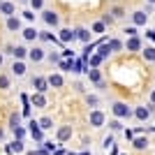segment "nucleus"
Returning <instances> with one entry per match:
<instances>
[{
  "instance_id": "obj_1",
  "label": "nucleus",
  "mask_w": 155,
  "mask_h": 155,
  "mask_svg": "<svg viewBox=\"0 0 155 155\" xmlns=\"http://www.w3.org/2000/svg\"><path fill=\"white\" fill-rule=\"evenodd\" d=\"M114 114H116V118H130L132 116V111H130V107L125 102H116L114 104Z\"/></svg>"
},
{
  "instance_id": "obj_2",
  "label": "nucleus",
  "mask_w": 155,
  "mask_h": 155,
  "mask_svg": "<svg viewBox=\"0 0 155 155\" xmlns=\"http://www.w3.org/2000/svg\"><path fill=\"white\" fill-rule=\"evenodd\" d=\"M146 21H148V12L139 9V12L132 14V23H134V26H146Z\"/></svg>"
},
{
  "instance_id": "obj_3",
  "label": "nucleus",
  "mask_w": 155,
  "mask_h": 155,
  "mask_svg": "<svg viewBox=\"0 0 155 155\" xmlns=\"http://www.w3.org/2000/svg\"><path fill=\"white\" fill-rule=\"evenodd\" d=\"M134 116L139 118V120H148V118H150V107H148V109H146V107H137Z\"/></svg>"
},
{
  "instance_id": "obj_4",
  "label": "nucleus",
  "mask_w": 155,
  "mask_h": 155,
  "mask_svg": "<svg viewBox=\"0 0 155 155\" xmlns=\"http://www.w3.org/2000/svg\"><path fill=\"white\" fill-rule=\"evenodd\" d=\"M102 123H104V114H102V111H93V114H91V125H93V127H100Z\"/></svg>"
},
{
  "instance_id": "obj_5",
  "label": "nucleus",
  "mask_w": 155,
  "mask_h": 155,
  "mask_svg": "<svg viewBox=\"0 0 155 155\" xmlns=\"http://www.w3.org/2000/svg\"><path fill=\"white\" fill-rule=\"evenodd\" d=\"M7 51L12 53V56H16V58H26V53H28V49L26 46H9Z\"/></svg>"
},
{
  "instance_id": "obj_6",
  "label": "nucleus",
  "mask_w": 155,
  "mask_h": 155,
  "mask_svg": "<svg viewBox=\"0 0 155 155\" xmlns=\"http://www.w3.org/2000/svg\"><path fill=\"white\" fill-rule=\"evenodd\" d=\"M32 84H35V88H37V93H44V91H49V88H46V86H49V81H46V79H42V77L32 79Z\"/></svg>"
},
{
  "instance_id": "obj_7",
  "label": "nucleus",
  "mask_w": 155,
  "mask_h": 155,
  "mask_svg": "<svg viewBox=\"0 0 155 155\" xmlns=\"http://www.w3.org/2000/svg\"><path fill=\"white\" fill-rule=\"evenodd\" d=\"M141 49V39L139 37H130L127 39V51H139Z\"/></svg>"
},
{
  "instance_id": "obj_8",
  "label": "nucleus",
  "mask_w": 155,
  "mask_h": 155,
  "mask_svg": "<svg viewBox=\"0 0 155 155\" xmlns=\"http://www.w3.org/2000/svg\"><path fill=\"white\" fill-rule=\"evenodd\" d=\"M30 104H32V107H44L46 100H44V95H42V93H35V95L30 97Z\"/></svg>"
},
{
  "instance_id": "obj_9",
  "label": "nucleus",
  "mask_w": 155,
  "mask_h": 155,
  "mask_svg": "<svg viewBox=\"0 0 155 155\" xmlns=\"http://www.w3.org/2000/svg\"><path fill=\"white\" fill-rule=\"evenodd\" d=\"M44 21L49 26H58V14L56 12H44Z\"/></svg>"
},
{
  "instance_id": "obj_10",
  "label": "nucleus",
  "mask_w": 155,
  "mask_h": 155,
  "mask_svg": "<svg viewBox=\"0 0 155 155\" xmlns=\"http://www.w3.org/2000/svg\"><path fill=\"white\" fill-rule=\"evenodd\" d=\"M37 125H39V123H35V120H32V123H30V134L35 137L37 141H42V130H39Z\"/></svg>"
},
{
  "instance_id": "obj_11",
  "label": "nucleus",
  "mask_w": 155,
  "mask_h": 155,
  "mask_svg": "<svg viewBox=\"0 0 155 155\" xmlns=\"http://www.w3.org/2000/svg\"><path fill=\"white\" fill-rule=\"evenodd\" d=\"M74 37H77V32L67 30V28H65V30H60V42H70V39H74Z\"/></svg>"
},
{
  "instance_id": "obj_12",
  "label": "nucleus",
  "mask_w": 155,
  "mask_h": 155,
  "mask_svg": "<svg viewBox=\"0 0 155 155\" xmlns=\"http://www.w3.org/2000/svg\"><path fill=\"white\" fill-rule=\"evenodd\" d=\"M143 58L148 60V63H153L155 60V46H146V49H143Z\"/></svg>"
},
{
  "instance_id": "obj_13",
  "label": "nucleus",
  "mask_w": 155,
  "mask_h": 155,
  "mask_svg": "<svg viewBox=\"0 0 155 155\" xmlns=\"http://www.w3.org/2000/svg\"><path fill=\"white\" fill-rule=\"evenodd\" d=\"M49 86L60 88V86H63V77H60V74H51V77H49Z\"/></svg>"
},
{
  "instance_id": "obj_14",
  "label": "nucleus",
  "mask_w": 155,
  "mask_h": 155,
  "mask_svg": "<svg viewBox=\"0 0 155 155\" xmlns=\"http://www.w3.org/2000/svg\"><path fill=\"white\" fill-rule=\"evenodd\" d=\"M146 146H148V139H146V137H137V139H134V148L143 150Z\"/></svg>"
},
{
  "instance_id": "obj_15",
  "label": "nucleus",
  "mask_w": 155,
  "mask_h": 155,
  "mask_svg": "<svg viewBox=\"0 0 155 155\" xmlns=\"http://www.w3.org/2000/svg\"><path fill=\"white\" fill-rule=\"evenodd\" d=\"M7 28H9V30H19V28H21V21L14 19V16H9V19H7Z\"/></svg>"
},
{
  "instance_id": "obj_16",
  "label": "nucleus",
  "mask_w": 155,
  "mask_h": 155,
  "mask_svg": "<svg viewBox=\"0 0 155 155\" xmlns=\"http://www.w3.org/2000/svg\"><path fill=\"white\" fill-rule=\"evenodd\" d=\"M9 153H21V150H23V143H21V139H16V141L14 143H9Z\"/></svg>"
},
{
  "instance_id": "obj_17",
  "label": "nucleus",
  "mask_w": 155,
  "mask_h": 155,
  "mask_svg": "<svg viewBox=\"0 0 155 155\" xmlns=\"http://www.w3.org/2000/svg\"><path fill=\"white\" fill-rule=\"evenodd\" d=\"M86 60H88V63H91V67H97V65H100V63H102V56H100V53H95V56H88V58H86Z\"/></svg>"
},
{
  "instance_id": "obj_18",
  "label": "nucleus",
  "mask_w": 155,
  "mask_h": 155,
  "mask_svg": "<svg viewBox=\"0 0 155 155\" xmlns=\"http://www.w3.org/2000/svg\"><path fill=\"white\" fill-rule=\"evenodd\" d=\"M14 74H16V77H23V74H26V65L23 63H14Z\"/></svg>"
},
{
  "instance_id": "obj_19",
  "label": "nucleus",
  "mask_w": 155,
  "mask_h": 155,
  "mask_svg": "<svg viewBox=\"0 0 155 155\" xmlns=\"http://www.w3.org/2000/svg\"><path fill=\"white\" fill-rule=\"evenodd\" d=\"M44 58V53H42V49H32L30 51V60H35V63H39V60Z\"/></svg>"
},
{
  "instance_id": "obj_20",
  "label": "nucleus",
  "mask_w": 155,
  "mask_h": 155,
  "mask_svg": "<svg viewBox=\"0 0 155 155\" xmlns=\"http://www.w3.org/2000/svg\"><path fill=\"white\" fill-rule=\"evenodd\" d=\"M60 70H65V72H72V70H74V63H72L70 58L60 60Z\"/></svg>"
},
{
  "instance_id": "obj_21",
  "label": "nucleus",
  "mask_w": 155,
  "mask_h": 155,
  "mask_svg": "<svg viewBox=\"0 0 155 155\" xmlns=\"http://www.w3.org/2000/svg\"><path fill=\"white\" fill-rule=\"evenodd\" d=\"M77 39H81V42H88V39H91L88 30H86V28H79V30H77Z\"/></svg>"
},
{
  "instance_id": "obj_22",
  "label": "nucleus",
  "mask_w": 155,
  "mask_h": 155,
  "mask_svg": "<svg viewBox=\"0 0 155 155\" xmlns=\"http://www.w3.org/2000/svg\"><path fill=\"white\" fill-rule=\"evenodd\" d=\"M23 37L26 39H35V37H39V32L35 30V28H26V30H23Z\"/></svg>"
},
{
  "instance_id": "obj_23",
  "label": "nucleus",
  "mask_w": 155,
  "mask_h": 155,
  "mask_svg": "<svg viewBox=\"0 0 155 155\" xmlns=\"http://www.w3.org/2000/svg\"><path fill=\"white\" fill-rule=\"evenodd\" d=\"M0 12H2V14H7V16H9V14H14V7L9 5V2H0Z\"/></svg>"
},
{
  "instance_id": "obj_24",
  "label": "nucleus",
  "mask_w": 155,
  "mask_h": 155,
  "mask_svg": "<svg viewBox=\"0 0 155 155\" xmlns=\"http://www.w3.org/2000/svg\"><path fill=\"white\" fill-rule=\"evenodd\" d=\"M88 79H91V81H95V84H100V79H102V77H100V72L93 67V70H88Z\"/></svg>"
},
{
  "instance_id": "obj_25",
  "label": "nucleus",
  "mask_w": 155,
  "mask_h": 155,
  "mask_svg": "<svg viewBox=\"0 0 155 155\" xmlns=\"http://www.w3.org/2000/svg\"><path fill=\"white\" fill-rule=\"evenodd\" d=\"M70 134H72V127H60V132H58V139H60V141H65V139H67Z\"/></svg>"
},
{
  "instance_id": "obj_26",
  "label": "nucleus",
  "mask_w": 155,
  "mask_h": 155,
  "mask_svg": "<svg viewBox=\"0 0 155 155\" xmlns=\"http://www.w3.org/2000/svg\"><path fill=\"white\" fill-rule=\"evenodd\" d=\"M109 53H111V46H109V44H104V42H102V44H100V56H102V58H107Z\"/></svg>"
},
{
  "instance_id": "obj_27",
  "label": "nucleus",
  "mask_w": 155,
  "mask_h": 155,
  "mask_svg": "<svg viewBox=\"0 0 155 155\" xmlns=\"http://www.w3.org/2000/svg\"><path fill=\"white\" fill-rule=\"evenodd\" d=\"M39 127H42V130L53 127V120H51V118H42V120H39Z\"/></svg>"
},
{
  "instance_id": "obj_28",
  "label": "nucleus",
  "mask_w": 155,
  "mask_h": 155,
  "mask_svg": "<svg viewBox=\"0 0 155 155\" xmlns=\"http://www.w3.org/2000/svg\"><path fill=\"white\" fill-rule=\"evenodd\" d=\"M109 46H111V51H120V49H123L120 39H111V42H109Z\"/></svg>"
},
{
  "instance_id": "obj_29",
  "label": "nucleus",
  "mask_w": 155,
  "mask_h": 155,
  "mask_svg": "<svg viewBox=\"0 0 155 155\" xmlns=\"http://www.w3.org/2000/svg\"><path fill=\"white\" fill-rule=\"evenodd\" d=\"M12 130H14V137H16V139H21V137L26 134V130L21 127V125H16V127H12Z\"/></svg>"
},
{
  "instance_id": "obj_30",
  "label": "nucleus",
  "mask_w": 155,
  "mask_h": 155,
  "mask_svg": "<svg viewBox=\"0 0 155 155\" xmlns=\"http://www.w3.org/2000/svg\"><path fill=\"white\" fill-rule=\"evenodd\" d=\"M86 70V60H77L74 63V72H84Z\"/></svg>"
},
{
  "instance_id": "obj_31",
  "label": "nucleus",
  "mask_w": 155,
  "mask_h": 155,
  "mask_svg": "<svg viewBox=\"0 0 155 155\" xmlns=\"http://www.w3.org/2000/svg\"><path fill=\"white\" fill-rule=\"evenodd\" d=\"M111 14H114V19H120V16H123V7H114V9H111Z\"/></svg>"
},
{
  "instance_id": "obj_32",
  "label": "nucleus",
  "mask_w": 155,
  "mask_h": 155,
  "mask_svg": "<svg viewBox=\"0 0 155 155\" xmlns=\"http://www.w3.org/2000/svg\"><path fill=\"white\" fill-rule=\"evenodd\" d=\"M93 30H95V32H102L104 30V21H97L95 26H93Z\"/></svg>"
},
{
  "instance_id": "obj_33",
  "label": "nucleus",
  "mask_w": 155,
  "mask_h": 155,
  "mask_svg": "<svg viewBox=\"0 0 155 155\" xmlns=\"http://www.w3.org/2000/svg\"><path fill=\"white\" fill-rule=\"evenodd\" d=\"M125 32H127L130 37H137V26H130V28H125Z\"/></svg>"
},
{
  "instance_id": "obj_34",
  "label": "nucleus",
  "mask_w": 155,
  "mask_h": 155,
  "mask_svg": "<svg viewBox=\"0 0 155 155\" xmlns=\"http://www.w3.org/2000/svg\"><path fill=\"white\" fill-rule=\"evenodd\" d=\"M111 130H116V132H118V130H123V125H120V120H111Z\"/></svg>"
},
{
  "instance_id": "obj_35",
  "label": "nucleus",
  "mask_w": 155,
  "mask_h": 155,
  "mask_svg": "<svg viewBox=\"0 0 155 155\" xmlns=\"http://www.w3.org/2000/svg\"><path fill=\"white\" fill-rule=\"evenodd\" d=\"M0 88H9V79L7 77H0Z\"/></svg>"
},
{
  "instance_id": "obj_36",
  "label": "nucleus",
  "mask_w": 155,
  "mask_h": 155,
  "mask_svg": "<svg viewBox=\"0 0 155 155\" xmlns=\"http://www.w3.org/2000/svg\"><path fill=\"white\" fill-rule=\"evenodd\" d=\"M30 2H32L35 9H42V5H44V0H30Z\"/></svg>"
},
{
  "instance_id": "obj_37",
  "label": "nucleus",
  "mask_w": 155,
  "mask_h": 155,
  "mask_svg": "<svg viewBox=\"0 0 155 155\" xmlns=\"http://www.w3.org/2000/svg\"><path fill=\"white\" fill-rule=\"evenodd\" d=\"M153 109H155V88L150 91V111H153Z\"/></svg>"
},
{
  "instance_id": "obj_38",
  "label": "nucleus",
  "mask_w": 155,
  "mask_h": 155,
  "mask_svg": "<svg viewBox=\"0 0 155 155\" xmlns=\"http://www.w3.org/2000/svg\"><path fill=\"white\" fill-rule=\"evenodd\" d=\"M109 146H114V137H107V139H104V148H109Z\"/></svg>"
},
{
  "instance_id": "obj_39",
  "label": "nucleus",
  "mask_w": 155,
  "mask_h": 155,
  "mask_svg": "<svg viewBox=\"0 0 155 155\" xmlns=\"http://www.w3.org/2000/svg\"><path fill=\"white\" fill-rule=\"evenodd\" d=\"M30 155H49V150H46V148H44V150H32Z\"/></svg>"
},
{
  "instance_id": "obj_40",
  "label": "nucleus",
  "mask_w": 155,
  "mask_h": 155,
  "mask_svg": "<svg viewBox=\"0 0 155 155\" xmlns=\"http://www.w3.org/2000/svg\"><path fill=\"white\" fill-rule=\"evenodd\" d=\"M72 56H74V53H72L70 49H65V51H63V58H72Z\"/></svg>"
},
{
  "instance_id": "obj_41",
  "label": "nucleus",
  "mask_w": 155,
  "mask_h": 155,
  "mask_svg": "<svg viewBox=\"0 0 155 155\" xmlns=\"http://www.w3.org/2000/svg\"><path fill=\"white\" fill-rule=\"evenodd\" d=\"M23 16H26L28 21H32V19H35V14H32V12H23Z\"/></svg>"
},
{
  "instance_id": "obj_42",
  "label": "nucleus",
  "mask_w": 155,
  "mask_h": 155,
  "mask_svg": "<svg viewBox=\"0 0 155 155\" xmlns=\"http://www.w3.org/2000/svg\"><path fill=\"white\" fill-rule=\"evenodd\" d=\"M88 104H97V97L95 95H88Z\"/></svg>"
},
{
  "instance_id": "obj_43",
  "label": "nucleus",
  "mask_w": 155,
  "mask_h": 155,
  "mask_svg": "<svg viewBox=\"0 0 155 155\" xmlns=\"http://www.w3.org/2000/svg\"><path fill=\"white\" fill-rule=\"evenodd\" d=\"M44 148L46 150H53V141H44Z\"/></svg>"
},
{
  "instance_id": "obj_44",
  "label": "nucleus",
  "mask_w": 155,
  "mask_h": 155,
  "mask_svg": "<svg viewBox=\"0 0 155 155\" xmlns=\"http://www.w3.org/2000/svg\"><path fill=\"white\" fill-rule=\"evenodd\" d=\"M146 32H148V37H150V39L155 42V30H153V28H150V30H146Z\"/></svg>"
},
{
  "instance_id": "obj_45",
  "label": "nucleus",
  "mask_w": 155,
  "mask_h": 155,
  "mask_svg": "<svg viewBox=\"0 0 155 155\" xmlns=\"http://www.w3.org/2000/svg\"><path fill=\"white\" fill-rule=\"evenodd\" d=\"M56 155H65V153H63V150H56Z\"/></svg>"
},
{
  "instance_id": "obj_46",
  "label": "nucleus",
  "mask_w": 155,
  "mask_h": 155,
  "mask_svg": "<svg viewBox=\"0 0 155 155\" xmlns=\"http://www.w3.org/2000/svg\"><path fill=\"white\" fill-rule=\"evenodd\" d=\"M148 2H150V5H155V0H148Z\"/></svg>"
},
{
  "instance_id": "obj_47",
  "label": "nucleus",
  "mask_w": 155,
  "mask_h": 155,
  "mask_svg": "<svg viewBox=\"0 0 155 155\" xmlns=\"http://www.w3.org/2000/svg\"><path fill=\"white\" fill-rule=\"evenodd\" d=\"M0 65H2V56H0Z\"/></svg>"
},
{
  "instance_id": "obj_48",
  "label": "nucleus",
  "mask_w": 155,
  "mask_h": 155,
  "mask_svg": "<svg viewBox=\"0 0 155 155\" xmlns=\"http://www.w3.org/2000/svg\"><path fill=\"white\" fill-rule=\"evenodd\" d=\"M0 137H2V130H0Z\"/></svg>"
},
{
  "instance_id": "obj_49",
  "label": "nucleus",
  "mask_w": 155,
  "mask_h": 155,
  "mask_svg": "<svg viewBox=\"0 0 155 155\" xmlns=\"http://www.w3.org/2000/svg\"><path fill=\"white\" fill-rule=\"evenodd\" d=\"M70 155H74V153H70Z\"/></svg>"
}]
</instances>
